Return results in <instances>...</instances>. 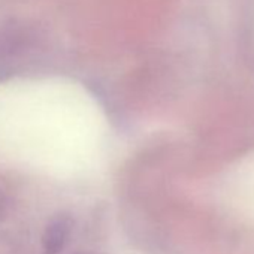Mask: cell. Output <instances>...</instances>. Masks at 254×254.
I'll return each instance as SVG.
<instances>
[{"label":"cell","mask_w":254,"mask_h":254,"mask_svg":"<svg viewBox=\"0 0 254 254\" xmlns=\"http://www.w3.org/2000/svg\"><path fill=\"white\" fill-rule=\"evenodd\" d=\"M73 223L67 215L54 217L42 233V248L45 254H59L62 253L72 235Z\"/></svg>","instance_id":"cell-1"}]
</instances>
